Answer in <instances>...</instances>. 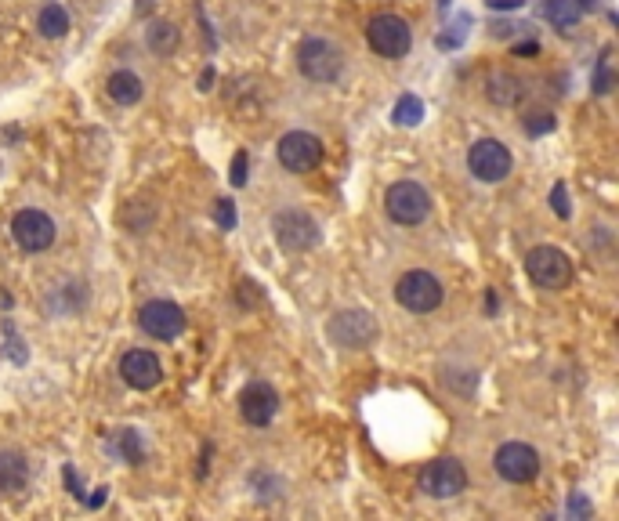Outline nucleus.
<instances>
[{"label":"nucleus","instance_id":"f257e3e1","mask_svg":"<svg viewBox=\"0 0 619 521\" xmlns=\"http://www.w3.org/2000/svg\"><path fill=\"white\" fill-rule=\"evenodd\" d=\"M384 210L395 225H420L431 214V196L417 181H395L384 196Z\"/></svg>","mask_w":619,"mask_h":521},{"label":"nucleus","instance_id":"f03ea898","mask_svg":"<svg viewBox=\"0 0 619 521\" xmlns=\"http://www.w3.org/2000/svg\"><path fill=\"white\" fill-rule=\"evenodd\" d=\"M395 301L413 315H428L442 304V283L424 268H413L395 283Z\"/></svg>","mask_w":619,"mask_h":521},{"label":"nucleus","instance_id":"7ed1b4c3","mask_svg":"<svg viewBox=\"0 0 619 521\" xmlns=\"http://www.w3.org/2000/svg\"><path fill=\"white\" fill-rule=\"evenodd\" d=\"M297 69H301L308 80H315V84H330V80H337V76L344 73V55L337 44H330V40L312 37L297 48Z\"/></svg>","mask_w":619,"mask_h":521},{"label":"nucleus","instance_id":"20e7f679","mask_svg":"<svg viewBox=\"0 0 619 521\" xmlns=\"http://www.w3.org/2000/svg\"><path fill=\"white\" fill-rule=\"evenodd\" d=\"M525 272L540 290H562L572 283V261L558 247H533L525 257Z\"/></svg>","mask_w":619,"mask_h":521},{"label":"nucleus","instance_id":"39448f33","mask_svg":"<svg viewBox=\"0 0 619 521\" xmlns=\"http://www.w3.org/2000/svg\"><path fill=\"white\" fill-rule=\"evenodd\" d=\"M515 160H511V149L504 142H496V138H478L471 149H467V171L475 174L478 181H486V185H496V181H504L511 174Z\"/></svg>","mask_w":619,"mask_h":521},{"label":"nucleus","instance_id":"423d86ee","mask_svg":"<svg viewBox=\"0 0 619 521\" xmlns=\"http://www.w3.org/2000/svg\"><path fill=\"white\" fill-rule=\"evenodd\" d=\"M272 232H276L279 247L290 254H305V250L319 247V225L305 210H279L272 218Z\"/></svg>","mask_w":619,"mask_h":521},{"label":"nucleus","instance_id":"0eeeda50","mask_svg":"<svg viewBox=\"0 0 619 521\" xmlns=\"http://www.w3.org/2000/svg\"><path fill=\"white\" fill-rule=\"evenodd\" d=\"M366 40L381 58H402L413 48V33L399 15H373L366 26Z\"/></svg>","mask_w":619,"mask_h":521},{"label":"nucleus","instance_id":"6e6552de","mask_svg":"<svg viewBox=\"0 0 619 521\" xmlns=\"http://www.w3.org/2000/svg\"><path fill=\"white\" fill-rule=\"evenodd\" d=\"M420 489L431 496V500H453L467 489V471L460 460L453 456H442V460H431L424 471H420Z\"/></svg>","mask_w":619,"mask_h":521},{"label":"nucleus","instance_id":"1a4fd4ad","mask_svg":"<svg viewBox=\"0 0 619 521\" xmlns=\"http://www.w3.org/2000/svg\"><path fill=\"white\" fill-rule=\"evenodd\" d=\"M326 330H330V341H334L337 348H348V351L370 348V344L377 341V323H373V315L355 312V308L337 312Z\"/></svg>","mask_w":619,"mask_h":521},{"label":"nucleus","instance_id":"9d476101","mask_svg":"<svg viewBox=\"0 0 619 521\" xmlns=\"http://www.w3.org/2000/svg\"><path fill=\"white\" fill-rule=\"evenodd\" d=\"M493 464L504 482L525 485L540 474V453H536L533 446H525V442H504V446L496 449Z\"/></svg>","mask_w":619,"mask_h":521},{"label":"nucleus","instance_id":"9b49d317","mask_svg":"<svg viewBox=\"0 0 619 521\" xmlns=\"http://www.w3.org/2000/svg\"><path fill=\"white\" fill-rule=\"evenodd\" d=\"M279 163L290 174H308L323 163V142L308 131H290L279 138Z\"/></svg>","mask_w":619,"mask_h":521},{"label":"nucleus","instance_id":"f8f14e48","mask_svg":"<svg viewBox=\"0 0 619 521\" xmlns=\"http://www.w3.org/2000/svg\"><path fill=\"white\" fill-rule=\"evenodd\" d=\"M138 323L156 341H178L185 333V312L174 301H145L138 312Z\"/></svg>","mask_w":619,"mask_h":521},{"label":"nucleus","instance_id":"ddd939ff","mask_svg":"<svg viewBox=\"0 0 619 521\" xmlns=\"http://www.w3.org/2000/svg\"><path fill=\"white\" fill-rule=\"evenodd\" d=\"M11 236L22 250L40 254V250H48L55 243V221L44 210H19L15 221H11Z\"/></svg>","mask_w":619,"mask_h":521},{"label":"nucleus","instance_id":"4468645a","mask_svg":"<svg viewBox=\"0 0 619 521\" xmlns=\"http://www.w3.org/2000/svg\"><path fill=\"white\" fill-rule=\"evenodd\" d=\"M276 409H279V395L272 391V384H265V380H254V384H247V388H243V395H239V417L247 420L250 427L272 424Z\"/></svg>","mask_w":619,"mask_h":521},{"label":"nucleus","instance_id":"2eb2a0df","mask_svg":"<svg viewBox=\"0 0 619 521\" xmlns=\"http://www.w3.org/2000/svg\"><path fill=\"white\" fill-rule=\"evenodd\" d=\"M120 377H124L127 388L149 391L163 380V366H160V359H156L153 351L134 348V351H127L124 359H120Z\"/></svg>","mask_w":619,"mask_h":521},{"label":"nucleus","instance_id":"dca6fc26","mask_svg":"<svg viewBox=\"0 0 619 521\" xmlns=\"http://www.w3.org/2000/svg\"><path fill=\"white\" fill-rule=\"evenodd\" d=\"M26 485H29L26 456L15 453V449H4L0 453V496H19Z\"/></svg>","mask_w":619,"mask_h":521},{"label":"nucleus","instance_id":"f3484780","mask_svg":"<svg viewBox=\"0 0 619 521\" xmlns=\"http://www.w3.org/2000/svg\"><path fill=\"white\" fill-rule=\"evenodd\" d=\"M105 91H109V98H113L116 105H134V102H142V95H145L142 76L131 73V69H116V73L105 80Z\"/></svg>","mask_w":619,"mask_h":521},{"label":"nucleus","instance_id":"a211bd4d","mask_svg":"<svg viewBox=\"0 0 619 521\" xmlns=\"http://www.w3.org/2000/svg\"><path fill=\"white\" fill-rule=\"evenodd\" d=\"M145 40H149V48H153L156 55H174L181 44V29L167 19H156L153 26L145 29Z\"/></svg>","mask_w":619,"mask_h":521},{"label":"nucleus","instance_id":"6ab92c4d","mask_svg":"<svg viewBox=\"0 0 619 521\" xmlns=\"http://www.w3.org/2000/svg\"><path fill=\"white\" fill-rule=\"evenodd\" d=\"M37 29H40V37H48V40H58V37H66L69 33V15L62 4H44L37 15Z\"/></svg>","mask_w":619,"mask_h":521},{"label":"nucleus","instance_id":"aec40b11","mask_svg":"<svg viewBox=\"0 0 619 521\" xmlns=\"http://www.w3.org/2000/svg\"><path fill=\"white\" fill-rule=\"evenodd\" d=\"M543 11H547V19L554 22V26H576V22L583 19V11H587V0H547L543 4Z\"/></svg>","mask_w":619,"mask_h":521},{"label":"nucleus","instance_id":"412c9836","mask_svg":"<svg viewBox=\"0 0 619 521\" xmlns=\"http://www.w3.org/2000/svg\"><path fill=\"white\" fill-rule=\"evenodd\" d=\"M489 98H493L496 105H515L518 98H522V80H515V76H507V73L489 76Z\"/></svg>","mask_w":619,"mask_h":521},{"label":"nucleus","instance_id":"4be33fe9","mask_svg":"<svg viewBox=\"0 0 619 521\" xmlns=\"http://www.w3.org/2000/svg\"><path fill=\"white\" fill-rule=\"evenodd\" d=\"M395 124L399 127H417L420 116H424V102H420L417 95H402L399 102H395Z\"/></svg>","mask_w":619,"mask_h":521},{"label":"nucleus","instance_id":"5701e85b","mask_svg":"<svg viewBox=\"0 0 619 521\" xmlns=\"http://www.w3.org/2000/svg\"><path fill=\"white\" fill-rule=\"evenodd\" d=\"M116 453L124 456L127 464H142V442H138V431H120V435H116Z\"/></svg>","mask_w":619,"mask_h":521},{"label":"nucleus","instance_id":"b1692460","mask_svg":"<svg viewBox=\"0 0 619 521\" xmlns=\"http://www.w3.org/2000/svg\"><path fill=\"white\" fill-rule=\"evenodd\" d=\"M214 214H218V225L221 228L236 225V207H232V199H218V203H214Z\"/></svg>","mask_w":619,"mask_h":521},{"label":"nucleus","instance_id":"393cba45","mask_svg":"<svg viewBox=\"0 0 619 521\" xmlns=\"http://www.w3.org/2000/svg\"><path fill=\"white\" fill-rule=\"evenodd\" d=\"M551 203H554V214H558V218H569V196H565V185H554Z\"/></svg>","mask_w":619,"mask_h":521},{"label":"nucleus","instance_id":"a878e982","mask_svg":"<svg viewBox=\"0 0 619 521\" xmlns=\"http://www.w3.org/2000/svg\"><path fill=\"white\" fill-rule=\"evenodd\" d=\"M232 185H247V152H236L232 160Z\"/></svg>","mask_w":619,"mask_h":521},{"label":"nucleus","instance_id":"bb28decb","mask_svg":"<svg viewBox=\"0 0 619 521\" xmlns=\"http://www.w3.org/2000/svg\"><path fill=\"white\" fill-rule=\"evenodd\" d=\"M261 294H258V286L254 283H239V304H258Z\"/></svg>","mask_w":619,"mask_h":521},{"label":"nucleus","instance_id":"cd10ccee","mask_svg":"<svg viewBox=\"0 0 619 521\" xmlns=\"http://www.w3.org/2000/svg\"><path fill=\"white\" fill-rule=\"evenodd\" d=\"M525 131H529V134L551 131V116H547V113H540V120H533V116H529V120H525Z\"/></svg>","mask_w":619,"mask_h":521},{"label":"nucleus","instance_id":"c85d7f7f","mask_svg":"<svg viewBox=\"0 0 619 521\" xmlns=\"http://www.w3.org/2000/svg\"><path fill=\"white\" fill-rule=\"evenodd\" d=\"M587 511H591V507L583 503V496H572V514H587Z\"/></svg>","mask_w":619,"mask_h":521}]
</instances>
